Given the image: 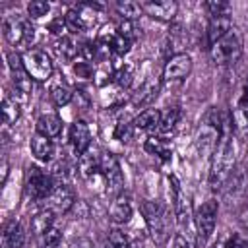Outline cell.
Masks as SVG:
<instances>
[{
    "label": "cell",
    "instance_id": "6da1fadb",
    "mask_svg": "<svg viewBox=\"0 0 248 248\" xmlns=\"http://www.w3.org/2000/svg\"><path fill=\"white\" fill-rule=\"evenodd\" d=\"M234 165H236V140H234V134H232V122L225 120L223 134L217 141L215 151L211 153L209 186L213 190L223 188V184L234 172Z\"/></svg>",
    "mask_w": 248,
    "mask_h": 248
},
{
    "label": "cell",
    "instance_id": "7a4b0ae2",
    "mask_svg": "<svg viewBox=\"0 0 248 248\" xmlns=\"http://www.w3.org/2000/svg\"><path fill=\"white\" fill-rule=\"evenodd\" d=\"M242 52H244V39L236 27H232L229 33H225L221 39L209 45L211 60L219 66H229V64L238 62Z\"/></svg>",
    "mask_w": 248,
    "mask_h": 248
},
{
    "label": "cell",
    "instance_id": "3957f363",
    "mask_svg": "<svg viewBox=\"0 0 248 248\" xmlns=\"http://www.w3.org/2000/svg\"><path fill=\"white\" fill-rule=\"evenodd\" d=\"M217 211H219V202L215 198H209L194 213L198 248H205L207 246V242H209V238H211V234L215 231V225H217Z\"/></svg>",
    "mask_w": 248,
    "mask_h": 248
},
{
    "label": "cell",
    "instance_id": "277c9868",
    "mask_svg": "<svg viewBox=\"0 0 248 248\" xmlns=\"http://www.w3.org/2000/svg\"><path fill=\"white\" fill-rule=\"evenodd\" d=\"M101 6L99 4H91V2H81L74 8H70L64 16L66 27L72 33H85L89 29H93L97 25V17H99Z\"/></svg>",
    "mask_w": 248,
    "mask_h": 248
},
{
    "label": "cell",
    "instance_id": "5b68a950",
    "mask_svg": "<svg viewBox=\"0 0 248 248\" xmlns=\"http://www.w3.org/2000/svg\"><path fill=\"white\" fill-rule=\"evenodd\" d=\"M223 126H225V120L219 118V112L211 110L203 124L200 126L198 134H196V149L200 155H211L217 147V141L223 134Z\"/></svg>",
    "mask_w": 248,
    "mask_h": 248
},
{
    "label": "cell",
    "instance_id": "8992f818",
    "mask_svg": "<svg viewBox=\"0 0 248 248\" xmlns=\"http://www.w3.org/2000/svg\"><path fill=\"white\" fill-rule=\"evenodd\" d=\"M2 31L10 45H29L35 37V27L31 25V19L21 14H10L2 19Z\"/></svg>",
    "mask_w": 248,
    "mask_h": 248
},
{
    "label": "cell",
    "instance_id": "52a82bcc",
    "mask_svg": "<svg viewBox=\"0 0 248 248\" xmlns=\"http://www.w3.org/2000/svg\"><path fill=\"white\" fill-rule=\"evenodd\" d=\"M141 213H143V221H145V227L153 238L155 244H163L167 238H169V232H167V211L163 209L161 203L157 202H143L141 203Z\"/></svg>",
    "mask_w": 248,
    "mask_h": 248
},
{
    "label": "cell",
    "instance_id": "ba28073f",
    "mask_svg": "<svg viewBox=\"0 0 248 248\" xmlns=\"http://www.w3.org/2000/svg\"><path fill=\"white\" fill-rule=\"evenodd\" d=\"M21 62L33 81H46L52 76V60L43 48H27L21 52Z\"/></svg>",
    "mask_w": 248,
    "mask_h": 248
},
{
    "label": "cell",
    "instance_id": "9c48e42d",
    "mask_svg": "<svg viewBox=\"0 0 248 248\" xmlns=\"http://www.w3.org/2000/svg\"><path fill=\"white\" fill-rule=\"evenodd\" d=\"M54 186H56V182H54L52 172L43 170L39 167H29L27 176H25V192L31 200L45 202L50 196V192L54 190Z\"/></svg>",
    "mask_w": 248,
    "mask_h": 248
},
{
    "label": "cell",
    "instance_id": "30bf717a",
    "mask_svg": "<svg viewBox=\"0 0 248 248\" xmlns=\"http://www.w3.org/2000/svg\"><path fill=\"white\" fill-rule=\"evenodd\" d=\"M76 192L72 186L60 182L54 186V190L50 192V196L45 200V207L54 211V213H70V209L76 203Z\"/></svg>",
    "mask_w": 248,
    "mask_h": 248
},
{
    "label": "cell",
    "instance_id": "8fae6325",
    "mask_svg": "<svg viewBox=\"0 0 248 248\" xmlns=\"http://www.w3.org/2000/svg\"><path fill=\"white\" fill-rule=\"evenodd\" d=\"M192 72V58L186 52L170 54L163 66V79L165 81H180L188 78Z\"/></svg>",
    "mask_w": 248,
    "mask_h": 248
},
{
    "label": "cell",
    "instance_id": "7c38bea8",
    "mask_svg": "<svg viewBox=\"0 0 248 248\" xmlns=\"http://www.w3.org/2000/svg\"><path fill=\"white\" fill-rule=\"evenodd\" d=\"M141 10L145 16L159 19V21H172L176 12H178V4L174 0H161V2H141Z\"/></svg>",
    "mask_w": 248,
    "mask_h": 248
},
{
    "label": "cell",
    "instance_id": "4fadbf2b",
    "mask_svg": "<svg viewBox=\"0 0 248 248\" xmlns=\"http://www.w3.org/2000/svg\"><path fill=\"white\" fill-rule=\"evenodd\" d=\"M134 217V202L126 192H120L114 196V202L110 205V219L114 225H126Z\"/></svg>",
    "mask_w": 248,
    "mask_h": 248
},
{
    "label": "cell",
    "instance_id": "5bb4252c",
    "mask_svg": "<svg viewBox=\"0 0 248 248\" xmlns=\"http://www.w3.org/2000/svg\"><path fill=\"white\" fill-rule=\"evenodd\" d=\"M159 87H161V79H159L155 74L149 72V74L141 79V83L136 87L134 97H132V103H134V105H145V103L153 101V99L157 97V93H159Z\"/></svg>",
    "mask_w": 248,
    "mask_h": 248
},
{
    "label": "cell",
    "instance_id": "9a60e30c",
    "mask_svg": "<svg viewBox=\"0 0 248 248\" xmlns=\"http://www.w3.org/2000/svg\"><path fill=\"white\" fill-rule=\"evenodd\" d=\"M248 190V176L242 169H234V172L229 176V180L223 184V196L227 202L232 203V200H238Z\"/></svg>",
    "mask_w": 248,
    "mask_h": 248
},
{
    "label": "cell",
    "instance_id": "2e32d148",
    "mask_svg": "<svg viewBox=\"0 0 248 248\" xmlns=\"http://www.w3.org/2000/svg\"><path fill=\"white\" fill-rule=\"evenodd\" d=\"M70 143H72V147L78 155L85 153L91 147V130H89L87 122L76 120L70 126Z\"/></svg>",
    "mask_w": 248,
    "mask_h": 248
},
{
    "label": "cell",
    "instance_id": "e0dca14e",
    "mask_svg": "<svg viewBox=\"0 0 248 248\" xmlns=\"http://www.w3.org/2000/svg\"><path fill=\"white\" fill-rule=\"evenodd\" d=\"M101 155L103 153H99L97 149H91V147L85 153L79 155V159H78V170H79V174L85 180L91 178L93 174H97L101 170Z\"/></svg>",
    "mask_w": 248,
    "mask_h": 248
},
{
    "label": "cell",
    "instance_id": "ac0fdd59",
    "mask_svg": "<svg viewBox=\"0 0 248 248\" xmlns=\"http://www.w3.org/2000/svg\"><path fill=\"white\" fill-rule=\"evenodd\" d=\"M161 118H163V112L159 108H145L132 120V128L143 130V132H157Z\"/></svg>",
    "mask_w": 248,
    "mask_h": 248
},
{
    "label": "cell",
    "instance_id": "d6986e66",
    "mask_svg": "<svg viewBox=\"0 0 248 248\" xmlns=\"http://www.w3.org/2000/svg\"><path fill=\"white\" fill-rule=\"evenodd\" d=\"M231 122H232V128L236 132L248 134V93H246V89L242 91V95L238 97V101L232 108Z\"/></svg>",
    "mask_w": 248,
    "mask_h": 248
},
{
    "label": "cell",
    "instance_id": "ffe728a7",
    "mask_svg": "<svg viewBox=\"0 0 248 248\" xmlns=\"http://www.w3.org/2000/svg\"><path fill=\"white\" fill-rule=\"evenodd\" d=\"M232 19L231 16H217V17H209L207 23V45H213L217 39H221L225 33H229L232 29Z\"/></svg>",
    "mask_w": 248,
    "mask_h": 248
},
{
    "label": "cell",
    "instance_id": "44dd1931",
    "mask_svg": "<svg viewBox=\"0 0 248 248\" xmlns=\"http://www.w3.org/2000/svg\"><path fill=\"white\" fill-rule=\"evenodd\" d=\"M29 145H31V153H33L35 159L41 161V163L50 161L52 155H54V143H52V140L46 138V136L35 134V136L31 138V143H29Z\"/></svg>",
    "mask_w": 248,
    "mask_h": 248
},
{
    "label": "cell",
    "instance_id": "7402d4cb",
    "mask_svg": "<svg viewBox=\"0 0 248 248\" xmlns=\"http://www.w3.org/2000/svg\"><path fill=\"white\" fill-rule=\"evenodd\" d=\"M62 130V118L58 114H52V112H46V114H41L39 120H37V134L41 136H46V138H56Z\"/></svg>",
    "mask_w": 248,
    "mask_h": 248
},
{
    "label": "cell",
    "instance_id": "603a6c76",
    "mask_svg": "<svg viewBox=\"0 0 248 248\" xmlns=\"http://www.w3.org/2000/svg\"><path fill=\"white\" fill-rule=\"evenodd\" d=\"M54 211H50V209H46V207H43V209H39L33 217H31V231H33V234L39 238V236H43L46 231H50L52 227H54Z\"/></svg>",
    "mask_w": 248,
    "mask_h": 248
},
{
    "label": "cell",
    "instance_id": "cb8c5ba5",
    "mask_svg": "<svg viewBox=\"0 0 248 248\" xmlns=\"http://www.w3.org/2000/svg\"><path fill=\"white\" fill-rule=\"evenodd\" d=\"M23 229L21 225L12 219L6 227H4V232H2V248H21L23 246Z\"/></svg>",
    "mask_w": 248,
    "mask_h": 248
},
{
    "label": "cell",
    "instance_id": "d4e9b609",
    "mask_svg": "<svg viewBox=\"0 0 248 248\" xmlns=\"http://www.w3.org/2000/svg\"><path fill=\"white\" fill-rule=\"evenodd\" d=\"M2 114H4V124L12 126L19 120L21 116V108H19V101L14 99L12 95H4L2 99Z\"/></svg>",
    "mask_w": 248,
    "mask_h": 248
},
{
    "label": "cell",
    "instance_id": "484cf974",
    "mask_svg": "<svg viewBox=\"0 0 248 248\" xmlns=\"http://www.w3.org/2000/svg\"><path fill=\"white\" fill-rule=\"evenodd\" d=\"M56 50L66 58V60H74L79 52H81V45H78V41L70 35H64L58 39L56 43Z\"/></svg>",
    "mask_w": 248,
    "mask_h": 248
},
{
    "label": "cell",
    "instance_id": "4316f807",
    "mask_svg": "<svg viewBox=\"0 0 248 248\" xmlns=\"http://www.w3.org/2000/svg\"><path fill=\"white\" fill-rule=\"evenodd\" d=\"M74 97V91L64 83V81H56L52 87H50V99L56 107H66Z\"/></svg>",
    "mask_w": 248,
    "mask_h": 248
},
{
    "label": "cell",
    "instance_id": "83f0119b",
    "mask_svg": "<svg viewBox=\"0 0 248 248\" xmlns=\"http://www.w3.org/2000/svg\"><path fill=\"white\" fill-rule=\"evenodd\" d=\"M134 78H136V74H134V66H132V64H122V66H118V68L114 70V78H112V81H114V85H118L120 89H126V87L132 85Z\"/></svg>",
    "mask_w": 248,
    "mask_h": 248
},
{
    "label": "cell",
    "instance_id": "f1b7e54d",
    "mask_svg": "<svg viewBox=\"0 0 248 248\" xmlns=\"http://www.w3.org/2000/svg\"><path fill=\"white\" fill-rule=\"evenodd\" d=\"M105 246H107V248H132L128 234H126L122 229H118V227H114V229H110V231L107 232V242H105Z\"/></svg>",
    "mask_w": 248,
    "mask_h": 248
},
{
    "label": "cell",
    "instance_id": "f546056e",
    "mask_svg": "<svg viewBox=\"0 0 248 248\" xmlns=\"http://www.w3.org/2000/svg\"><path fill=\"white\" fill-rule=\"evenodd\" d=\"M116 12H118V16L124 17V21H134L143 14L141 4H136V2H118Z\"/></svg>",
    "mask_w": 248,
    "mask_h": 248
},
{
    "label": "cell",
    "instance_id": "4dcf8cb0",
    "mask_svg": "<svg viewBox=\"0 0 248 248\" xmlns=\"http://www.w3.org/2000/svg\"><path fill=\"white\" fill-rule=\"evenodd\" d=\"M62 242V229L60 227H52L50 231H46L43 236H39V248H58Z\"/></svg>",
    "mask_w": 248,
    "mask_h": 248
},
{
    "label": "cell",
    "instance_id": "1f68e13d",
    "mask_svg": "<svg viewBox=\"0 0 248 248\" xmlns=\"http://www.w3.org/2000/svg\"><path fill=\"white\" fill-rule=\"evenodd\" d=\"M178 120H180V110L178 108H170V110H167L165 114H163V118H161V124H159V134H169V132H172L174 128H176V124H178Z\"/></svg>",
    "mask_w": 248,
    "mask_h": 248
},
{
    "label": "cell",
    "instance_id": "d6a6232c",
    "mask_svg": "<svg viewBox=\"0 0 248 248\" xmlns=\"http://www.w3.org/2000/svg\"><path fill=\"white\" fill-rule=\"evenodd\" d=\"M145 151H149V153H153V155H159V157H163V159H167V157L170 155L169 145H167L161 138H155V136H151V138L145 141Z\"/></svg>",
    "mask_w": 248,
    "mask_h": 248
},
{
    "label": "cell",
    "instance_id": "836d02e7",
    "mask_svg": "<svg viewBox=\"0 0 248 248\" xmlns=\"http://www.w3.org/2000/svg\"><path fill=\"white\" fill-rule=\"evenodd\" d=\"M48 12H50V4L45 2V0H31V2L27 4L29 19H41V17H45Z\"/></svg>",
    "mask_w": 248,
    "mask_h": 248
},
{
    "label": "cell",
    "instance_id": "e575fe53",
    "mask_svg": "<svg viewBox=\"0 0 248 248\" xmlns=\"http://www.w3.org/2000/svg\"><path fill=\"white\" fill-rule=\"evenodd\" d=\"M203 8L207 10L209 17H217V16H227L231 12V6L229 2H223V0H209L203 4Z\"/></svg>",
    "mask_w": 248,
    "mask_h": 248
},
{
    "label": "cell",
    "instance_id": "d590c367",
    "mask_svg": "<svg viewBox=\"0 0 248 248\" xmlns=\"http://www.w3.org/2000/svg\"><path fill=\"white\" fill-rule=\"evenodd\" d=\"M74 72H76V76H78L81 81L95 79V70H93L91 62H87V60H79V62H76V64H74Z\"/></svg>",
    "mask_w": 248,
    "mask_h": 248
},
{
    "label": "cell",
    "instance_id": "8d00e7d4",
    "mask_svg": "<svg viewBox=\"0 0 248 248\" xmlns=\"http://www.w3.org/2000/svg\"><path fill=\"white\" fill-rule=\"evenodd\" d=\"M172 248H198V244H196L194 236H182L176 232L174 240H172Z\"/></svg>",
    "mask_w": 248,
    "mask_h": 248
},
{
    "label": "cell",
    "instance_id": "74e56055",
    "mask_svg": "<svg viewBox=\"0 0 248 248\" xmlns=\"http://www.w3.org/2000/svg\"><path fill=\"white\" fill-rule=\"evenodd\" d=\"M70 211H72L74 215H78V217H87V215H89V205H87L83 200H78Z\"/></svg>",
    "mask_w": 248,
    "mask_h": 248
},
{
    "label": "cell",
    "instance_id": "f35d334b",
    "mask_svg": "<svg viewBox=\"0 0 248 248\" xmlns=\"http://www.w3.org/2000/svg\"><path fill=\"white\" fill-rule=\"evenodd\" d=\"M240 223H242V227H244V231L248 232V205L240 211Z\"/></svg>",
    "mask_w": 248,
    "mask_h": 248
},
{
    "label": "cell",
    "instance_id": "ab89813d",
    "mask_svg": "<svg viewBox=\"0 0 248 248\" xmlns=\"http://www.w3.org/2000/svg\"><path fill=\"white\" fill-rule=\"evenodd\" d=\"M72 248H93V244H91L87 238H81V240L74 242V244H72Z\"/></svg>",
    "mask_w": 248,
    "mask_h": 248
},
{
    "label": "cell",
    "instance_id": "60d3db41",
    "mask_svg": "<svg viewBox=\"0 0 248 248\" xmlns=\"http://www.w3.org/2000/svg\"><path fill=\"white\" fill-rule=\"evenodd\" d=\"M211 248H227V242H225V240H217Z\"/></svg>",
    "mask_w": 248,
    "mask_h": 248
},
{
    "label": "cell",
    "instance_id": "b9f144b4",
    "mask_svg": "<svg viewBox=\"0 0 248 248\" xmlns=\"http://www.w3.org/2000/svg\"><path fill=\"white\" fill-rule=\"evenodd\" d=\"M244 25H246V29H248V8H246V12H244Z\"/></svg>",
    "mask_w": 248,
    "mask_h": 248
},
{
    "label": "cell",
    "instance_id": "7bdbcfd3",
    "mask_svg": "<svg viewBox=\"0 0 248 248\" xmlns=\"http://www.w3.org/2000/svg\"><path fill=\"white\" fill-rule=\"evenodd\" d=\"M244 89H246V93H248V78H246V85H244Z\"/></svg>",
    "mask_w": 248,
    "mask_h": 248
},
{
    "label": "cell",
    "instance_id": "ee69618b",
    "mask_svg": "<svg viewBox=\"0 0 248 248\" xmlns=\"http://www.w3.org/2000/svg\"><path fill=\"white\" fill-rule=\"evenodd\" d=\"M246 248H248V244H246Z\"/></svg>",
    "mask_w": 248,
    "mask_h": 248
}]
</instances>
